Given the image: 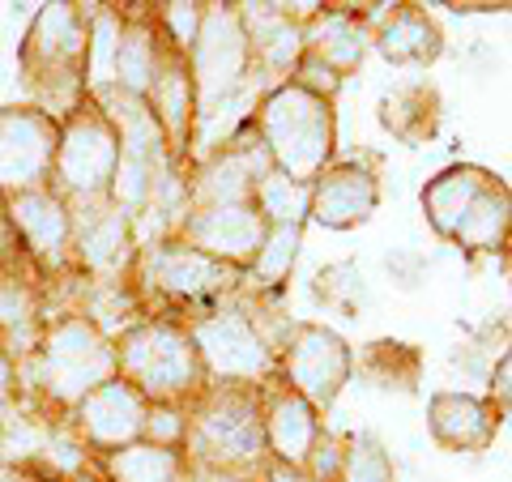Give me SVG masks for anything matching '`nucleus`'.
<instances>
[{"label": "nucleus", "instance_id": "nucleus-18", "mask_svg": "<svg viewBox=\"0 0 512 482\" xmlns=\"http://www.w3.org/2000/svg\"><path fill=\"white\" fill-rule=\"evenodd\" d=\"M146 414H150L146 393L133 389L124 376H111L82 401V423L90 431V440L107 444V448L133 444L141 431H146Z\"/></svg>", "mask_w": 512, "mask_h": 482}, {"label": "nucleus", "instance_id": "nucleus-14", "mask_svg": "<svg viewBox=\"0 0 512 482\" xmlns=\"http://www.w3.org/2000/svg\"><path fill=\"white\" fill-rule=\"evenodd\" d=\"M504 419L495 406L478 393L440 389L427 397V436L436 440L444 453H487L500 436Z\"/></svg>", "mask_w": 512, "mask_h": 482}, {"label": "nucleus", "instance_id": "nucleus-6", "mask_svg": "<svg viewBox=\"0 0 512 482\" xmlns=\"http://www.w3.org/2000/svg\"><path fill=\"white\" fill-rule=\"evenodd\" d=\"M192 86H197V107L210 111L252 73V43L239 5H205L197 43L188 52Z\"/></svg>", "mask_w": 512, "mask_h": 482}, {"label": "nucleus", "instance_id": "nucleus-19", "mask_svg": "<svg viewBox=\"0 0 512 482\" xmlns=\"http://www.w3.org/2000/svg\"><path fill=\"white\" fill-rule=\"evenodd\" d=\"M453 248H461L466 256H504L512 244V188L504 175H491V180L478 188V197L470 201V210L461 214L453 239Z\"/></svg>", "mask_w": 512, "mask_h": 482}, {"label": "nucleus", "instance_id": "nucleus-11", "mask_svg": "<svg viewBox=\"0 0 512 482\" xmlns=\"http://www.w3.org/2000/svg\"><path fill=\"white\" fill-rule=\"evenodd\" d=\"M261 427H265V453L269 461H282L291 470H308V457L316 440L325 436L320 410L308 397L286 389L282 380L261 384Z\"/></svg>", "mask_w": 512, "mask_h": 482}, {"label": "nucleus", "instance_id": "nucleus-4", "mask_svg": "<svg viewBox=\"0 0 512 482\" xmlns=\"http://www.w3.org/2000/svg\"><path fill=\"white\" fill-rule=\"evenodd\" d=\"M116 372L146 397H184L201 389L205 363L192 346L188 329L150 320V325H137L120 337Z\"/></svg>", "mask_w": 512, "mask_h": 482}, {"label": "nucleus", "instance_id": "nucleus-7", "mask_svg": "<svg viewBox=\"0 0 512 482\" xmlns=\"http://www.w3.org/2000/svg\"><path fill=\"white\" fill-rule=\"evenodd\" d=\"M43 372H47V389L56 397L86 401L99 384L116 376V346H111L90 320H64V325L47 337Z\"/></svg>", "mask_w": 512, "mask_h": 482}, {"label": "nucleus", "instance_id": "nucleus-20", "mask_svg": "<svg viewBox=\"0 0 512 482\" xmlns=\"http://www.w3.org/2000/svg\"><path fill=\"white\" fill-rule=\"evenodd\" d=\"M491 175L495 171L483 167V163H453V167L431 175V180L423 184V197H419L427 227L436 231L440 239H453L461 214L470 210V201L478 197V188H483Z\"/></svg>", "mask_w": 512, "mask_h": 482}, {"label": "nucleus", "instance_id": "nucleus-25", "mask_svg": "<svg viewBox=\"0 0 512 482\" xmlns=\"http://www.w3.org/2000/svg\"><path fill=\"white\" fill-rule=\"evenodd\" d=\"M299 248H303V227L299 222H282V227H269L261 252H256V261L248 269V286L256 291H269L278 295L286 278H291V269L299 261Z\"/></svg>", "mask_w": 512, "mask_h": 482}, {"label": "nucleus", "instance_id": "nucleus-29", "mask_svg": "<svg viewBox=\"0 0 512 482\" xmlns=\"http://www.w3.org/2000/svg\"><path fill=\"white\" fill-rule=\"evenodd\" d=\"M333 482H397L389 448L372 431H350V436H342V465Z\"/></svg>", "mask_w": 512, "mask_h": 482}, {"label": "nucleus", "instance_id": "nucleus-16", "mask_svg": "<svg viewBox=\"0 0 512 482\" xmlns=\"http://www.w3.org/2000/svg\"><path fill=\"white\" fill-rule=\"evenodd\" d=\"M372 52L397 69H431L444 52V35L427 5H384L372 26Z\"/></svg>", "mask_w": 512, "mask_h": 482}, {"label": "nucleus", "instance_id": "nucleus-1", "mask_svg": "<svg viewBox=\"0 0 512 482\" xmlns=\"http://www.w3.org/2000/svg\"><path fill=\"white\" fill-rule=\"evenodd\" d=\"M248 124L261 137L269 167L291 184H312L338 154V111L299 82L269 86Z\"/></svg>", "mask_w": 512, "mask_h": 482}, {"label": "nucleus", "instance_id": "nucleus-26", "mask_svg": "<svg viewBox=\"0 0 512 482\" xmlns=\"http://www.w3.org/2000/svg\"><path fill=\"white\" fill-rule=\"evenodd\" d=\"M116 482H192L184 457L167 444H128L111 457Z\"/></svg>", "mask_w": 512, "mask_h": 482}, {"label": "nucleus", "instance_id": "nucleus-34", "mask_svg": "<svg viewBox=\"0 0 512 482\" xmlns=\"http://www.w3.org/2000/svg\"><path fill=\"white\" fill-rule=\"evenodd\" d=\"M201 13H205V5H163V18L171 26V39H175V47H180L184 56L192 52V43H197Z\"/></svg>", "mask_w": 512, "mask_h": 482}, {"label": "nucleus", "instance_id": "nucleus-37", "mask_svg": "<svg viewBox=\"0 0 512 482\" xmlns=\"http://www.w3.org/2000/svg\"><path fill=\"white\" fill-rule=\"evenodd\" d=\"M256 474H261V482H316V478H308L303 470H291V465H282V461H265Z\"/></svg>", "mask_w": 512, "mask_h": 482}, {"label": "nucleus", "instance_id": "nucleus-10", "mask_svg": "<svg viewBox=\"0 0 512 482\" xmlns=\"http://www.w3.org/2000/svg\"><path fill=\"white\" fill-rule=\"evenodd\" d=\"M376 210H380V180L359 158L329 163L308 184V222L325 231H355Z\"/></svg>", "mask_w": 512, "mask_h": 482}, {"label": "nucleus", "instance_id": "nucleus-36", "mask_svg": "<svg viewBox=\"0 0 512 482\" xmlns=\"http://www.w3.org/2000/svg\"><path fill=\"white\" fill-rule=\"evenodd\" d=\"M444 9H453V13H508L512 0H444Z\"/></svg>", "mask_w": 512, "mask_h": 482}, {"label": "nucleus", "instance_id": "nucleus-32", "mask_svg": "<svg viewBox=\"0 0 512 482\" xmlns=\"http://www.w3.org/2000/svg\"><path fill=\"white\" fill-rule=\"evenodd\" d=\"M116 47H120V26L111 13H103V18L94 22V35H90V77L99 86L116 77Z\"/></svg>", "mask_w": 512, "mask_h": 482}, {"label": "nucleus", "instance_id": "nucleus-17", "mask_svg": "<svg viewBox=\"0 0 512 482\" xmlns=\"http://www.w3.org/2000/svg\"><path fill=\"white\" fill-rule=\"evenodd\" d=\"M274 171L269 167V154L261 146V137L252 133V124L239 128V137L222 150L205 175L192 188V210H205V205H227V201H252L256 184Z\"/></svg>", "mask_w": 512, "mask_h": 482}, {"label": "nucleus", "instance_id": "nucleus-27", "mask_svg": "<svg viewBox=\"0 0 512 482\" xmlns=\"http://www.w3.org/2000/svg\"><path fill=\"white\" fill-rule=\"evenodd\" d=\"M158 77V47L150 26H128L120 30V47H116V82L124 86L128 99H146L154 90Z\"/></svg>", "mask_w": 512, "mask_h": 482}, {"label": "nucleus", "instance_id": "nucleus-38", "mask_svg": "<svg viewBox=\"0 0 512 482\" xmlns=\"http://www.w3.org/2000/svg\"><path fill=\"white\" fill-rule=\"evenodd\" d=\"M26 299L18 291H0V320H22Z\"/></svg>", "mask_w": 512, "mask_h": 482}, {"label": "nucleus", "instance_id": "nucleus-33", "mask_svg": "<svg viewBox=\"0 0 512 482\" xmlns=\"http://www.w3.org/2000/svg\"><path fill=\"white\" fill-rule=\"evenodd\" d=\"M495 414H500L504 423H512V350H504L500 359H495L491 367V376H487V393H483Z\"/></svg>", "mask_w": 512, "mask_h": 482}, {"label": "nucleus", "instance_id": "nucleus-5", "mask_svg": "<svg viewBox=\"0 0 512 482\" xmlns=\"http://www.w3.org/2000/svg\"><path fill=\"white\" fill-rule=\"evenodd\" d=\"M188 337L205 363V376L222 384H265L278 376L274 342L244 308H214L188 325Z\"/></svg>", "mask_w": 512, "mask_h": 482}, {"label": "nucleus", "instance_id": "nucleus-8", "mask_svg": "<svg viewBox=\"0 0 512 482\" xmlns=\"http://www.w3.org/2000/svg\"><path fill=\"white\" fill-rule=\"evenodd\" d=\"M384 5H316L303 18V56L342 82L363 69L372 52V26Z\"/></svg>", "mask_w": 512, "mask_h": 482}, {"label": "nucleus", "instance_id": "nucleus-35", "mask_svg": "<svg viewBox=\"0 0 512 482\" xmlns=\"http://www.w3.org/2000/svg\"><path fill=\"white\" fill-rule=\"evenodd\" d=\"M146 431H150V444H167V448H175V440L184 436V419L175 410H167V406H150V414H146Z\"/></svg>", "mask_w": 512, "mask_h": 482}, {"label": "nucleus", "instance_id": "nucleus-2", "mask_svg": "<svg viewBox=\"0 0 512 482\" xmlns=\"http://www.w3.org/2000/svg\"><path fill=\"white\" fill-rule=\"evenodd\" d=\"M184 436L205 470L248 474L269 461L261 427V384H218L184 423Z\"/></svg>", "mask_w": 512, "mask_h": 482}, {"label": "nucleus", "instance_id": "nucleus-13", "mask_svg": "<svg viewBox=\"0 0 512 482\" xmlns=\"http://www.w3.org/2000/svg\"><path fill=\"white\" fill-rule=\"evenodd\" d=\"M60 180L82 197L111 188L120 167V128L103 116H82L60 141Z\"/></svg>", "mask_w": 512, "mask_h": 482}, {"label": "nucleus", "instance_id": "nucleus-21", "mask_svg": "<svg viewBox=\"0 0 512 482\" xmlns=\"http://www.w3.org/2000/svg\"><path fill=\"white\" fill-rule=\"evenodd\" d=\"M380 128L402 146H427L440 133V94L436 86L414 82V86H397L380 99Z\"/></svg>", "mask_w": 512, "mask_h": 482}, {"label": "nucleus", "instance_id": "nucleus-3", "mask_svg": "<svg viewBox=\"0 0 512 482\" xmlns=\"http://www.w3.org/2000/svg\"><path fill=\"white\" fill-rule=\"evenodd\" d=\"M278 376L286 389H295L299 397H308L320 414H329L338 406V397L350 380H355V350L350 342L316 320H291L274 342Z\"/></svg>", "mask_w": 512, "mask_h": 482}, {"label": "nucleus", "instance_id": "nucleus-9", "mask_svg": "<svg viewBox=\"0 0 512 482\" xmlns=\"http://www.w3.org/2000/svg\"><path fill=\"white\" fill-rule=\"evenodd\" d=\"M269 235V218L256 201H227V205H205V210H188L184 218V244L214 256V261L248 273L256 252H261Z\"/></svg>", "mask_w": 512, "mask_h": 482}, {"label": "nucleus", "instance_id": "nucleus-22", "mask_svg": "<svg viewBox=\"0 0 512 482\" xmlns=\"http://www.w3.org/2000/svg\"><path fill=\"white\" fill-rule=\"evenodd\" d=\"M52 163V128L39 116L0 120V184H26Z\"/></svg>", "mask_w": 512, "mask_h": 482}, {"label": "nucleus", "instance_id": "nucleus-39", "mask_svg": "<svg viewBox=\"0 0 512 482\" xmlns=\"http://www.w3.org/2000/svg\"><path fill=\"white\" fill-rule=\"evenodd\" d=\"M192 482H252L248 474H231V470H201Z\"/></svg>", "mask_w": 512, "mask_h": 482}, {"label": "nucleus", "instance_id": "nucleus-23", "mask_svg": "<svg viewBox=\"0 0 512 482\" xmlns=\"http://www.w3.org/2000/svg\"><path fill=\"white\" fill-rule=\"evenodd\" d=\"M355 372L384 393L414 397L423 384V355H419V346H410V342L380 337V342H367L355 355Z\"/></svg>", "mask_w": 512, "mask_h": 482}, {"label": "nucleus", "instance_id": "nucleus-28", "mask_svg": "<svg viewBox=\"0 0 512 482\" xmlns=\"http://www.w3.org/2000/svg\"><path fill=\"white\" fill-rule=\"evenodd\" d=\"M128 248H133V231H128V214L120 210H94L82 222V256L90 269H116Z\"/></svg>", "mask_w": 512, "mask_h": 482}, {"label": "nucleus", "instance_id": "nucleus-12", "mask_svg": "<svg viewBox=\"0 0 512 482\" xmlns=\"http://www.w3.org/2000/svg\"><path fill=\"white\" fill-rule=\"evenodd\" d=\"M146 278L150 286H158V291H167L175 299H214L222 291L244 286L248 273L197 252L184 239H167V244H154L146 252Z\"/></svg>", "mask_w": 512, "mask_h": 482}, {"label": "nucleus", "instance_id": "nucleus-15", "mask_svg": "<svg viewBox=\"0 0 512 482\" xmlns=\"http://www.w3.org/2000/svg\"><path fill=\"white\" fill-rule=\"evenodd\" d=\"M239 9H244L252 64L291 82L303 60V18L316 5H239Z\"/></svg>", "mask_w": 512, "mask_h": 482}, {"label": "nucleus", "instance_id": "nucleus-24", "mask_svg": "<svg viewBox=\"0 0 512 482\" xmlns=\"http://www.w3.org/2000/svg\"><path fill=\"white\" fill-rule=\"evenodd\" d=\"M150 103H154V120H158V128H163V137L184 141L188 137V120H192V111H197V86H192V69L184 60L158 69Z\"/></svg>", "mask_w": 512, "mask_h": 482}, {"label": "nucleus", "instance_id": "nucleus-31", "mask_svg": "<svg viewBox=\"0 0 512 482\" xmlns=\"http://www.w3.org/2000/svg\"><path fill=\"white\" fill-rule=\"evenodd\" d=\"M256 205L269 218V227H282V222H299L308 227V184H291L286 175L269 171L261 184H256Z\"/></svg>", "mask_w": 512, "mask_h": 482}, {"label": "nucleus", "instance_id": "nucleus-30", "mask_svg": "<svg viewBox=\"0 0 512 482\" xmlns=\"http://www.w3.org/2000/svg\"><path fill=\"white\" fill-rule=\"evenodd\" d=\"M13 214H18L22 231L35 239V248L43 252H56L64 239H69V214H64V205L56 197H43V192H26L13 205Z\"/></svg>", "mask_w": 512, "mask_h": 482}]
</instances>
